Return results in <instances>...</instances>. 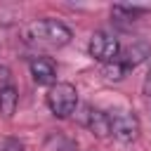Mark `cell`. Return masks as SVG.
<instances>
[{
	"label": "cell",
	"instance_id": "cell-8",
	"mask_svg": "<svg viewBox=\"0 0 151 151\" xmlns=\"http://www.w3.org/2000/svg\"><path fill=\"white\" fill-rule=\"evenodd\" d=\"M17 104H19V92L17 87L9 83V85H2L0 87V113L5 118H12L14 111H17Z\"/></svg>",
	"mask_w": 151,
	"mask_h": 151
},
{
	"label": "cell",
	"instance_id": "cell-10",
	"mask_svg": "<svg viewBox=\"0 0 151 151\" xmlns=\"http://www.w3.org/2000/svg\"><path fill=\"white\" fill-rule=\"evenodd\" d=\"M104 73H106V78H109V80H123V78H125V68H123L118 61L106 64V66H104Z\"/></svg>",
	"mask_w": 151,
	"mask_h": 151
},
{
	"label": "cell",
	"instance_id": "cell-3",
	"mask_svg": "<svg viewBox=\"0 0 151 151\" xmlns=\"http://www.w3.org/2000/svg\"><path fill=\"white\" fill-rule=\"evenodd\" d=\"M87 50H90V57H92V59H97L99 64L106 66V64L118 61L123 47H120V42H118L116 35H111V33H106V31H97V33H92V38H90Z\"/></svg>",
	"mask_w": 151,
	"mask_h": 151
},
{
	"label": "cell",
	"instance_id": "cell-9",
	"mask_svg": "<svg viewBox=\"0 0 151 151\" xmlns=\"http://www.w3.org/2000/svg\"><path fill=\"white\" fill-rule=\"evenodd\" d=\"M142 12H144V7H130V5H116L113 7V17H118L120 21H132Z\"/></svg>",
	"mask_w": 151,
	"mask_h": 151
},
{
	"label": "cell",
	"instance_id": "cell-12",
	"mask_svg": "<svg viewBox=\"0 0 151 151\" xmlns=\"http://www.w3.org/2000/svg\"><path fill=\"white\" fill-rule=\"evenodd\" d=\"M142 90H144L146 97H151V71L146 73V78H144V87H142Z\"/></svg>",
	"mask_w": 151,
	"mask_h": 151
},
{
	"label": "cell",
	"instance_id": "cell-11",
	"mask_svg": "<svg viewBox=\"0 0 151 151\" xmlns=\"http://www.w3.org/2000/svg\"><path fill=\"white\" fill-rule=\"evenodd\" d=\"M0 151H24V144H21L19 139H14V137H9V139H5V142H2V146H0Z\"/></svg>",
	"mask_w": 151,
	"mask_h": 151
},
{
	"label": "cell",
	"instance_id": "cell-2",
	"mask_svg": "<svg viewBox=\"0 0 151 151\" xmlns=\"http://www.w3.org/2000/svg\"><path fill=\"white\" fill-rule=\"evenodd\" d=\"M47 106L57 118H68L78 106V92L71 83H54L47 90Z\"/></svg>",
	"mask_w": 151,
	"mask_h": 151
},
{
	"label": "cell",
	"instance_id": "cell-5",
	"mask_svg": "<svg viewBox=\"0 0 151 151\" xmlns=\"http://www.w3.org/2000/svg\"><path fill=\"white\" fill-rule=\"evenodd\" d=\"M83 125L99 139H106L111 134V116L99 111V109H92V106H85L83 109Z\"/></svg>",
	"mask_w": 151,
	"mask_h": 151
},
{
	"label": "cell",
	"instance_id": "cell-1",
	"mask_svg": "<svg viewBox=\"0 0 151 151\" xmlns=\"http://www.w3.org/2000/svg\"><path fill=\"white\" fill-rule=\"evenodd\" d=\"M73 38L71 28L57 19H38L33 24H28L26 28V40L31 42H40V45H50V47H61L68 45Z\"/></svg>",
	"mask_w": 151,
	"mask_h": 151
},
{
	"label": "cell",
	"instance_id": "cell-4",
	"mask_svg": "<svg viewBox=\"0 0 151 151\" xmlns=\"http://www.w3.org/2000/svg\"><path fill=\"white\" fill-rule=\"evenodd\" d=\"M139 130H142L139 118L132 111H116V113H111V134L118 142H123V144L134 142L139 137Z\"/></svg>",
	"mask_w": 151,
	"mask_h": 151
},
{
	"label": "cell",
	"instance_id": "cell-7",
	"mask_svg": "<svg viewBox=\"0 0 151 151\" xmlns=\"http://www.w3.org/2000/svg\"><path fill=\"white\" fill-rule=\"evenodd\" d=\"M28 66H31V76H33V80L38 85H54V80H57V66H54L52 59L35 57V59H31Z\"/></svg>",
	"mask_w": 151,
	"mask_h": 151
},
{
	"label": "cell",
	"instance_id": "cell-6",
	"mask_svg": "<svg viewBox=\"0 0 151 151\" xmlns=\"http://www.w3.org/2000/svg\"><path fill=\"white\" fill-rule=\"evenodd\" d=\"M149 57H151V45H149V42H144V40H137V42H132V45H127V47H123V50H120L118 64L127 71V68L139 66V64H142V61H146Z\"/></svg>",
	"mask_w": 151,
	"mask_h": 151
}]
</instances>
